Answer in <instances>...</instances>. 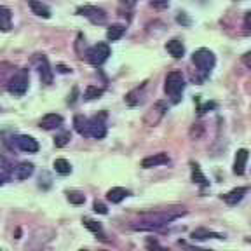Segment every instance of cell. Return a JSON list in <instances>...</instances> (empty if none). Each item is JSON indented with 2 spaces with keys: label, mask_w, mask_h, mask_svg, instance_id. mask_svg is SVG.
<instances>
[{
  "label": "cell",
  "mask_w": 251,
  "mask_h": 251,
  "mask_svg": "<svg viewBox=\"0 0 251 251\" xmlns=\"http://www.w3.org/2000/svg\"><path fill=\"white\" fill-rule=\"evenodd\" d=\"M124 33H126V26H122V25H112V26L108 28V31H106V39H108L110 42H115V40L122 39Z\"/></svg>",
  "instance_id": "cell-24"
},
{
  "label": "cell",
  "mask_w": 251,
  "mask_h": 251,
  "mask_svg": "<svg viewBox=\"0 0 251 251\" xmlns=\"http://www.w3.org/2000/svg\"><path fill=\"white\" fill-rule=\"evenodd\" d=\"M183 89H185V78H183V75H181V72H178V70L169 72V74L166 75V84H164L166 94L171 96L175 103H178Z\"/></svg>",
  "instance_id": "cell-2"
},
{
  "label": "cell",
  "mask_w": 251,
  "mask_h": 251,
  "mask_svg": "<svg viewBox=\"0 0 251 251\" xmlns=\"http://www.w3.org/2000/svg\"><path fill=\"white\" fill-rule=\"evenodd\" d=\"M194 251H213V250H206V248H196Z\"/></svg>",
  "instance_id": "cell-38"
},
{
  "label": "cell",
  "mask_w": 251,
  "mask_h": 251,
  "mask_svg": "<svg viewBox=\"0 0 251 251\" xmlns=\"http://www.w3.org/2000/svg\"><path fill=\"white\" fill-rule=\"evenodd\" d=\"M7 89L14 96H23L28 89V70H18L11 77L7 84Z\"/></svg>",
  "instance_id": "cell-5"
},
{
  "label": "cell",
  "mask_w": 251,
  "mask_h": 251,
  "mask_svg": "<svg viewBox=\"0 0 251 251\" xmlns=\"http://www.w3.org/2000/svg\"><path fill=\"white\" fill-rule=\"evenodd\" d=\"M244 25H246V28H250V30H251V11L246 12V18H244Z\"/></svg>",
  "instance_id": "cell-34"
},
{
  "label": "cell",
  "mask_w": 251,
  "mask_h": 251,
  "mask_svg": "<svg viewBox=\"0 0 251 251\" xmlns=\"http://www.w3.org/2000/svg\"><path fill=\"white\" fill-rule=\"evenodd\" d=\"M248 188L246 187H237V188H232L228 194H224L222 196V199L225 201V202L228 204V206H235L237 202H241L243 201V197L246 196Z\"/></svg>",
  "instance_id": "cell-13"
},
{
  "label": "cell",
  "mask_w": 251,
  "mask_h": 251,
  "mask_svg": "<svg viewBox=\"0 0 251 251\" xmlns=\"http://www.w3.org/2000/svg\"><path fill=\"white\" fill-rule=\"evenodd\" d=\"M103 96V87H98V86H87L86 93H84V100L91 101V100H96Z\"/></svg>",
  "instance_id": "cell-27"
},
{
  "label": "cell",
  "mask_w": 251,
  "mask_h": 251,
  "mask_svg": "<svg viewBox=\"0 0 251 251\" xmlns=\"http://www.w3.org/2000/svg\"><path fill=\"white\" fill-rule=\"evenodd\" d=\"M150 2L155 9H166L169 5V0H150Z\"/></svg>",
  "instance_id": "cell-32"
},
{
  "label": "cell",
  "mask_w": 251,
  "mask_h": 251,
  "mask_svg": "<svg viewBox=\"0 0 251 251\" xmlns=\"http://www.w3.org/2000/svg\"><path fill=\"white\" fill-rule=\"evenodd\" d=\"M89 136L96 138V140H103L106 136V126H105V114L98 117L89 119Z\"/></svg>",
  "instance_id": "cell-8"
},
{
  "label": "cell",
  "mask_w": 251,
  "mask_h": 251,
  "mask_svg": "<svg viewBox=\"0 0 251 251\" xmlns=\"http://www.w3.org/2000/svg\"><path fill=\"white\" fill-rule=\"evenodd\" d=\"M63 124V117L58 114H47L42 117V121H40V127L42 129H56V127H59V126Z\"/></svg>",
  "instance_id": "cell-15"
},
{
  "label": "cell",
  "mask_w": 251,
  "mask_h": 251,
  "mask_svg": "<svg viewBox=\"0 0 251 251\" xmlns=\"http://www.w3.org/2000/svg\"><path fill=\"white\" fill-rule=\"evenodd\" d=\"M77 14L87 18V20L94 25H105L106 23V12L103 11V9L96 7V5H84V7H78Z\"/></svg>",
  "instance_id": "cell-7"
},
{
  "label": "cell",
  "mask_w": 251,
  "mask_h": 251,
  "mask_svg": "<svg viewBox=\"0 0 251 251\" xmlns=\"http://www.w3.org/2000/svg\"><path fill=\"white\" fill-rule=\"evenodd\" d=\"M166 51L169 52V54L173 56V58H181V56L185 54V46L180 42V40H169L168 44H166Z\"/></svg>",
  "instance_id": "cell-20"
},
{
  "label": "cell",
  "mask_w": 251,
  "mask_h": 251,
  "mask_svg": "<svg viewBox=\"0 0 251 251\" xmlns=\"http://www.w3.org/2000/svg\"><path fill=\"white\" fill-rule=\"evenodd\" d=\"M192 63L196 65L197 70L202 74V77L206 78L209 75V72L213 70V67H215L216 59H215V54H213L209 49L201 47V49H197L192 54Z\"/></svg>",
  "instance_id": "cell-3"
},
{
  "label": "cell",
  "mask_w": 251,
  "mask_h": 251,
  "mask_svg": "<svg viewBox=\"0 0 251 251\" xmlns=\"http://www.w3.org/2000/svg\"><path fill=\"white\" fill-rule=\"evenodd\" d=\"M110 52L112 51H110L108 44L100 42V44H96V46H93L89 51L86 52V58L93 67H101L103 63L110 58Z\"/></svg>",
  "instance_id": "cell-4"
},
{
  "label": "cell",
  "mask_w": 251,
  "mask_h": 251,
  "mask_svg": "<svg viewBox=\"0 0 251 251\" xmlns=\"http://www.w3.org/2000/svg\"><path fill=\"white\" fill-rule=\"evenodd\" d=\"M166 112H168V103L166 101L153 103V105L149 108V112L143 115V122H145L147 126H150V127H153V126H157L162 119H164Z\"/></svg>",
  "instance_id": "cell-6"
},
{
  "label": "cell",
  "mask_w": 251,
  "mask_h": 251,
  "mask_svg": "<svg viewBox=\"0 0 251 251\" xmlns=\"http://www.w3.org/2000/svg\"><path fill=\"white\" fill-rule=\"evenodd\" d=\"M74 127L80 136H89V119H86L84 115H75Z\"/></svg>",
  "instance_id": "cell-18"
},
{
  "label": "cell",
  "mask_w": 251,
  "mask_h": 251,
  "mask_svg": "<svg viewBox=\"0 0 251 251\" xmlns=\"http://www.w3.org/2000/svg\"><path fill=\"white\" fill-rule=\"evenodd\" d=\"M181 215H185V211H176V213H171V211L145 213V215L140 218V222H134L131 227H133L134 230H159V228H162L164 225L171 224L173 220L180 218Z\"/></svg>",
  "instance_id": "cell-1"
},
{
  "label": "cell",
  "mask_w": 251,
  "mask_h": 251,
  "mask_svg": "<svg viewBox=\"0 0 251 251\" xmlns=\"http://www.w3.org/2000/svg\"><path fill=\"white\" fill-rule=\"evenodd\" d=\"M143 89H145V84H141V87H136V89H133L131 93L126 94V103H127L129 106L140 105V101H141V94H143Z\"/></svg>",
  "instance_id": "cell-22"
},
{
  "label": "cell",
  "mask_w": 251,
  "mask_h": 251,
  "mask_svg": "<svg viewBox=\"0 0 251 251\" xmlns=\"http://www.w3.org/2000/svg\"><path fill=\"white\" fill-rule=\"evenodd\" d=\"M80 251H87V250H80Z\"/></svg>",
  "instance_id": "cell-39"
},
{
  "label": "cell",
  "mask_w": 251,
  "mask_h": 251,
  "mask_svg": "<svg viewBox=\"0 0 251 251\" xmlns=\"http://www.w3.org/2000/svg\"><path fill=\"white\" fill-rule=\"evenodd\" d=\"M37 70H39L42 84H52V70L49 67V61H47L46 56H39L37 58Z\"/></svg>",
  "instance_id": "cell-9"
},
{
  "label": "cell",
  "mask_w": 251,
  "mask_h": 251,
  "mask_svg": "<svg viewBox=\"0 0 251 251\" xmlns=\"http://www.w3.org/2000/svg\"><path fill=\"white\" fill-rule=\"evenodd\" d=\"M168 162H169L168 153H164V152H161V153H153V155L145 157V159L141 161V168L150 169V168H157V166L168 164Z\"/></svg>",
  "instance_id": "cell-10"
},
{
  "label": "cell",
  "mask_w": 251,
  "mask_h": 251,
  "mask_svg": "<svg viewBox=\"0 0 251 251\" xmlns=\"http://www.w3.org/2000/svg\"><path fill=\"white\" fill-rule=\"evenodd\" d=\"M192 181H194V183L202 185V187H206V185H209L208 178H206V176H204V175H202V171H201L199 164H194V162H192Z\"/></svg>",
  "instance_id": "cell-25"
},
{
  "label": "cell",
  "mask_w": 251,
  "mask_h": 251,
  "mask_svg": "<svg viewBox=\"0 0 251 251\" xmlns=\"http://www.w3.org/2000/svg\"><path fill=\"white\" fill-rule=\"evenodd\" d=\"M94 211L100 213V215H106V211H108V209H106V206L103 202L96 201V202H94Z\"/></svg>",
  "instance_id": "cell-31"
},
{
  "label": "cell",
  "mask_w": 251,
  "mask_h": 251,
  "mask_svg": "<svg viewBox=\"0 0 251 251\" xmlns=\"http://www.w3.org/2000/svg\"><path fill=\"white\" fill-rule=\"evenodd\" d=\"M68 141H70V133H63V134H59V136L54 138V145L56 147H65Z\"/></svg>",
  "instance_id": "cell-29"
},
{
  "label": "cell",
  "mask_w": 251,
  "mask_h": 251,
  "mask_svg": "<svg viewBox=\"0 0 251 251\" xmlns=\"http://www.w3.org/2000/svg\"><path fill=\"white\" fill-rule=\"evenodd\" d=\"M12 28V14L7 7L0 5V30L9 31Z\"/></svg>",
  "instance_id": "cell-21"
},
{
  "label": "cell",
  "mask_w": 251,
  "mask_h": 251,
  "mask_svg": "<svg viewBox=\"0 0 251 251\" xmlns=\"http://www.w3.org/2000/svg\"><path fill=\"white\" fill-rule=\"evenodd\" d=\"M54 169H56V173H59V175H63V176H67V175L72 173V166L67 159H56Z\"/></svg>",
  "instance_id": "cell-26"
},
{
  "label": "cell",
  "mask_w": 251,
  "mask_h": 251,
  "mask_svg": "<svg viewBox=\"0 0 251 251\" xmlns=\"http://www.w3.org/2000/svg\"><path fill=\"white\" fill-rule=\"evenodd\" d=\"M121 2L126 5V7H133V5L136 4V0H121Z\"/></svg>",
  "instance_id": "cell-35"
},
{
  "label": "cell",
  "mask_w": 251,
  "mask_h": 251,
  "mask_svg": "<svg viewBox=\"0 0 251 251\" xmlns=\"http://www.w3.org/2000/svg\"><path fill=\"white\" fill-rule=\"evenodd\" d=\"M4 181H5V175H4V173H0V187L4 185Z\"/></svg>",
  "instance_id": "cell-37"
},
{
  "label": "cell",
  "mask_w": 251,
  "mask_h": 251,
  "mask_svg": "<svg viewBox=\"0 0 251 251\" xmlns=\"http://www.w3.org/2000/svg\"><path fill=\"white\" fill-rule=\"evenodd\" d=\"M82 224H84V227H86L87 230H91L94 235H98L100 239H105V234H103V227L98 224V222H94V220H91V218H84Z\"/></svg>",
  "instance_id": "cell-23"
},
{
  "label": "cell",
  "mask_w": 251,
  "mask_h": 251,
  "mask_svg": "<svg viewBox=\"0 0 251 251\" xmlns=\"http://www.w3.org/2000/svg\"><path fill=\"white\" fill-rule=\"evenodd\" d=\"M248 157H250V153H248L246 149L237 150V153H235V159H234V175H237V176H243L244 171H246Z\"/></svg>",
  "instance_id": "cell-11"
},
{
  "label": "cell",
  "mask_w": 251,
  "mask_h": 251,
  "mask_svg": "<svg viewBox=\"0 0 251 251\" xmlns=\"http://www.w3.org/2000/svg\"><path fill=\"white\" fill-rule=\"evenodd\" d=\"M68 201H70L72 204H75V206H80V204L86 202V196L77 192V190H74V192H68Z\"/></svg>",
  "instance_id": "cell-28"
},
{
  "label": "cell",
  "mask_w": 251,
  "mask_h": 251,
  "mask_svg": "<svg viewBox=\"0 0 251 251\" xmlns=\"http://www.w3.org/2000/svg\"><path fill=\"white\" fill-rule=\"evenodd\" d=\"M243 63H244V65H246V67L251 70V51H248L246 54L243 56Z\"/></svg>",
  "instance_id": "cell-33"
},
{
  "label": "cell",
  "mask_w": 251,
  "mask_h": 251,
  "mask_svg": "<svg viewBox=\"0 0 251 251\" xmlns=\"http://www.w3.org/2000/svg\"><path fill=\"white\" fill-rule=\"evenodd\" d=\"M127 190L126 188H122V187H114V188H110L108 192H106V199L110 201L112 204H119V202H122V201L127 197Z\"/></svg>",
  "instance_id": "cell-17"
},
{
  "label": "cell",
  "mask_w": 251,
  "mask_h": 251,
  "mask_svg": "<svg viewBox=\"0 0 251 251\" xmlns=\"http://www.w3.org/2000/svg\"><path fill=\"white\" fill-rule=\"evenodd\" d=\"M28 5H30V9L33 11V14L40 16L44 20H49V18H51V9L47 7L46 4H42L40 0H28Z\"/></svg>",
  "instance_id": "cell-16"
},
{
  "label": "cell",
  "mask_w": 251,
  "mask_h": 251,
  "mask_svg": "<svg viewBox=\"0 0 251 251\" xmlns=\"http://www.w3.org/2000/svg\"><path fill=\"white\" fill-rule=\"evenodd\" d=\"M147 248H149V251H169V250H166V248H162L155 239H149V241H147Z\"/></svg>",
  "instance_id": "cell-30"
},
{
  "label": "cell",
  "mask_w": 251,
  "mask_h": 251,
  "mask_svg": "<svg viewBox=\"0 0 251 251\" xmlns=\"http://www.w3.org/2000/svg\"><path fill=\"white\" fill-rule=\"evenodd\" d=\"M178 23H183V25H190V21L185 18V14H180L178 16Z\"/></svg>",
  "instance_id": "cell-36"
},
{
  "label": "cell",
  "mask_w": 251,
  "mask_h": 251,
  "mask_svg": "<svg viewBox=\"0 0 251 251\" xmlns=\"http://www.w3.org/2000/svg\"><path fill=\"white\" fill-rule=\"evenodd\" d=\"M16 145H18L20 150L28 152V153L39 152V143H37V140H33L31 136H18L16 138Z\"/></svg>",
  "instance_id": "cell-12"
},
{
  "label": "cell",
  "mask_w": 251,
  "mask_h": 251,
  "mask_svg": "<svg viewBox=\"0 0 251 251\" xmlns=\"http://www.w3.org/2000/svg\"><path fill=\"white\" fill-rule=\"evenodd\" d=\"M31 175H33V164L30 162H21L16 168H12V176L16 180H28Z\"/></svg>",
  "instance_id": "cell-14"
},
{
  "label": "cell",
  "mask_w": 251,
  "mask_h": 251,
  "mask_svg": "<svg viewBox=\"0 0 251 251\" xmlns=\"http://www.w3.org/2000/svg\"><path fill=\"white\" fill-rule=\"evenodd\" d=\"M192 239L194 241H206V239H222V234H216V232H211L208 228H196L192 232Z\"/></svg>",
  "instance_id": "cell-19"
}]
</instances>
